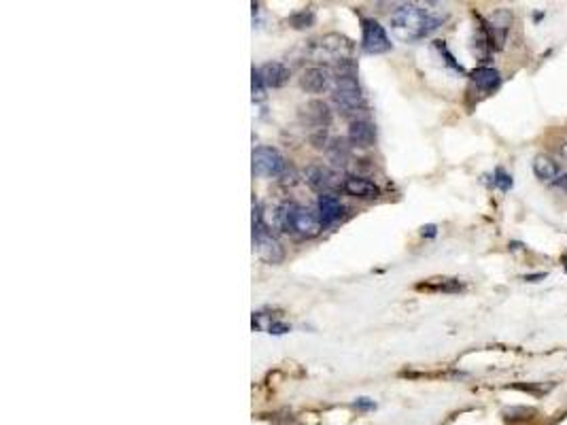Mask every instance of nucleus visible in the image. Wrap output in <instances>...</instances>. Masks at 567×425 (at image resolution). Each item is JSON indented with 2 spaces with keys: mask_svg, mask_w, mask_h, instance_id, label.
<instances>
[{
  "mask_svg": "<svg viewBox=\"0 0 567 425\" xmlns=\"http://www.w3.org/2000/svg\"><path fill=\"white\" fill-rule=\"evenodd\" d=\"M285 332H289V328H287L285 323H278V321H274V325L270 328V332H268V334H276V336H278V334H285Z\"/></svg>",
  "mask_w": 567,
  "mask_h": 425,
  "instance_id": "nucleus-26",
  "label": "nucleus"
},
{
  "mask_svg": "<svg viewBox=\"0 0 567 425\" xmlns=\"http://www.w3.org/2000/svg\"><path fill=\"white\" fill-rule=\"evenodd\" d=\"M334 102L336 106L343 111V113H355V111H361L363 104H365V98L361 94V88L357 79L353 77H343V79H336V85H334Z\"/></svg>",
  "mask_w": 567,
  "mask_h": 425,
  "instance_id": "nucleus-3",
  "label": "nucleus"
},
{
  "mask_svg": "<svg viewBox=\"0 0 567 425\" xmlns=\"http://www.w3.org/2000/svg\"><path fill=\"white\" fill-rule=\"evenodd\" d=\"M304 177H306V183H308L310 187L317 189V191H321V193H329L334 187L340 185L338 175L334 173V170L325 168V166H308V168H306V173H304Z\"/></svg>",
  "mask_w": 567,
  "mask_h": 425,
  "instance_id": "nucleus-9",
  "label": "nucleus"
},
{
  "mask_svg": "<svg viewBox=\"0 0 567 425\" xmlns=\"http://www.w3.org/2000/svg\"><path fill=\"white\" fill-rule=\"evenodd\" d=\"M353 51V43L343 35H325L315 43V58L317 60H345Z\"/></svg>",
  "mask_w": 567,
  "mask_h": 425,
  "instance_id": "nucleus-5",
  "label": "nucleus"
},
{
  "mask_svg": "<svg viewBox=\"0 0 567 425\" xmlns=\"http://www.w3.org/2000/svg\"><path fill=\"white\" fill-rule=\"evenodd\" d=\"M561 191H567V173H563L561 177H559V181L555 183Z\"/></svg>",
  "mask_w": 567,
  "mask_h": 425,
  "instance_id": "nucleus-28",
  "label": "nucleus"
},
{
  "mask_svg": "<svg viewBox=\"0 0 567 425\" xmlns=\"http://www.w3.org/2000/svg\"><path fill=\"white\" fill-rule=\"evenodd\" d=\"M302 120L317 130H325V126L331 122L329 106L323 100H310L302 106Z\"/></svg>",
  "mask_w": 567,
  "mask_h": 425,
  "instance_id": "nucleus-11",
  "label": "nucleus"
},
{
  "mask_svg": "<svg viewBox=\"0 0 567 425\" xmlns=\"http://www.w3.org/2000/svg\"><path fill=\"white\" fill-rule=\"evenodd\" d=\"M436 230H438L436 225H423V228H421V234H423V236H436Z\"/></svg>",
  "mask_w": 567,
  "mask_h": 425,
  "instance_id": "nucleus-27",
  "label": "nucleus"
},
{
  "mask_svg": "<svg viewBox=\"0 0 567 425\" xmlns=\"http://www.w3.org/2000/svg\"><path fill=\"white\" fill-rule=\"evenodd\" d=\"M546 274L544 272H540V274H527L525 276V281H529V283H535V281H540V278H544Z\"/></svg>",
  "mask_w": 567,
  "mask_h": 425,
  "instance_id": "nucleus-29",
  "label": "nucleus"
},
{
  "mask_svg": "<svg viewBox=\"0 0 567 425\" xmlns=\"http://www.w3.org/2000/svg\"><path fill=\"white\" fill-rule=\"evenodd\" d=\"M533 175L540 179L542 183H548V185H555L559 181V177L563 175L561 166L548 158V155H535L533 160Z\"/></svg>",
  "mask_w": 567,
  "mask_h": 425,
  "instance_id": "nucleus-13",
  "label": "nucleus"
},
{
  "mask_svg": "<svg viewBox=\"0 0 567 425\" xmlns=\"http://www.w3.org/2000/svg\"><path fill=\"white\" fill-rule=\"evenodd\" d=\"M495 185H497L501 191H508L510 187H512V177H510L503 168H497V170H495Z\"/></svg>",
  "mask_w": 567,
  "mask_h": 425,
  "instance_id": "nucleus-22",
  "label": "nucleus"
},
{
  "mask_svg": "<svg viewBox=\"0 0 567 425\" xmlns=\"http://www.w3.org/2000/svg\"><path fill=\"white\" fill-rule=\"evenodd\" d=\"M260 77L266 88H282L289 81V68L280 62H266L260 68Z\"/></svg>",
  "mask_w": 567,
  "mask_h": 425,
  "instance_id": "nucleus-15",
  "label": "nucleus"
},
{
  "mask_svg": "<svg viewBox=\"0 0 567 425\" xmlns=\"http://www.w3.org/2000/svg\"><path fill=\"white\" fill-rule=\"evenodd\" d=\"M253 243L258 249L260 258L268 264H280L285 260V249L280 247V243L266 232V225L262 219V211L253 209Z\"/></svg>",
  "mask_w": 567,
  "mask_h": 425,
  "instance_id": "nucleus-2",
  "label": "nucleus"
},
{
  "mask_svg": "<svg viewBox=\"0 0 567 425\" xmlns=\"http://www.w3.org/2000/svg\"><path fill=\"white\" fill-rule=\"evenodd\" d=\"M317 207H319V217L323 223H334L338 219L345 217V205L340 202V198H336L334 193H321L319 200H317Z\"/></svg>",
  "mask_w": 567,
  "mask_h": 425,
  "instance_id": "nucleus-14",
  "label": "nucleus"
},
{
  "mask_svg": "<svg viewBox=\"0 0 567 425\" xmlns=\"http://www.w3.org/2000/svg\"><path fill=\"white\" fill-rule=\"evenodd\" d=\"M559 153H561V158H563V160L567 162V143H563V145H561V149H559Z\"/></svg>",
  "mask_w": 567,
  "mask_h": 425,
  "instance_id": "nucleus-30",
  "label": "nucleus"
},
{
  "mask_svg": "<svg viewBox=\"0 0 567 425\" xmlns=\"http://www.w3.org/2000/svg\"><path fill=\"white\" fill-rule=\"evenodd\" d=\"M343 189H345V193H349L353 198H359V200H374V198L381 196V189H378V185L374 181L365 179V177H359V175L345 177Z\"/></svg>",
  "mask_w": 567,
  "mask_h": 425,
  "instance_id": "nucleus-10",
  "label": "nucleus"
},
{
  "mask_svg": "<svg viewBox=\"0 0 567 425\" xmlns=\"http://www.w3.org/2000/svg\"><path fill=\"white\" fill-rule=\"evenodd\" d=\"M264 81L260 77V70L253 68V100H262L264 98Z\"/></svg>",
  "mask_w": 567,
  "mask_h": 425,
  "instance_id": "nucleus-23",
  "label": "nucleus"
},
{
  "mask_svg": "<svg viewBox=\"0 0 567 425\" xmlns=\"http://www.w3.org/2000/svg\"><path fill=\"white\" fill-rule=\"evenodd\" d=\"M419 292H438V294H459L463 292V283L459 278H430L416 285Z\"/></svg>",
  "mask_w": 567,
  "mask_h": 425,
  "instance_id": "nucleus-17",
  "label": "nucleus"
},
{
  "mask_svg": "<svg viewBox=\"0 0 567 425\" xmlns=\"http://www.w3.org/2000/svg\"><path fill=\"white\" fill-rule=\"evenodd\" d=\"M508 419H523L521 415H525V417H531L533 415V410L531 408H523V406H517V408H508L506 413H503Z\"/></svg>",
  "mask_w": 567,
  "mask_h": 425,
  "instance_id": "nucleus-24",
  "label": "nucleus"
},
{
  "mask_svg": "<svg viewBox=\"0 0 567 425\" xmlns=\"http://www.w3.org/2000/svg\"><path fill=\"white\" fill-rule=\"evenodd\" d=\"M334 73H336V79H343V77H353V79H357V62H355L353 58L340 60V62H336Z\"/></svg>",
  "mask_w": 567,
  "mask_h": 425,
  "instance_id": "nucleus-20",
  "label": "nucleus"
},
{
  "mask_svg": "<svg viewBox=\"0 0 567 425\" xmlns=\"http://www.w3.org/2000/svg\"><path fill=\"white\" fill-rule=\"evenodd\" d=\"M361 49L372 55L391 51V41L376 19H361Z\"/></svg>",
  "mask_w": 567,
  "mask_h": 425,
  "instance_id": "nucleus-6",
  "label": "nucleus"
},
{
  "mask_svg": "<svg viewBox=\"0 0 567 425\" xmlns=\"http://www.w3.org/2000/svg\"><path fill=\"white\" fill-rule=\"evenodd\" d=\"M251 166H253V173L260 177H278L285 173L287 162L274 147H258L253 149Z\"/></svg>",
  "mask_w": 567,
  "mask_h": 425,
  "instance_id": "nucleus-4",
  "label": "nucleus"
},
{
  "mask_svg": "<svg viewBox=\"0 0 567 425\" xmlns=\"http://www.w3.org/2000/svg\"><path fill=\"white\" fill-rule=\"evenodd\" d=\"M323 230V221L319 215L308 211L304 207H296L291 211V232L300 234L302 238H315Z\"/></svg>",
  "mask_w": 567,
  "mask_h": 425,
  "instance_id": "nucleus-7",
  "label": "nucleus"
},
{
  "mask_svg": "<svg viewBox=\"0 0 567 425\" xmlns=\"http://www.w3.org/2000/svg\"><path fill=\"white\" fill-rule=\"evenodd\" d=\"M376 404H374V400H370V398H359L357 402H355V408H361V410H372Z\"/></svg>",
  "mask_w": 567,
  "mask_h": 425,
  "instance_id": "nucleus-25",
  "label": "nucleus"
},
{
  "mask_svg": "<svg viewBox=\"0 0 567 425\" xmlns=\"http://www.w3.org/2000/svg\"><path fill=\"white\" fill-rule=\"evenodd\" d=\"M446 11L427 9L421 5H402L391 13V30L400 41L412 43L430 37L444 23Z\"/></svg>",
  "mask_w": 567,
  "mask_h": 425,
  "instance_id": "nucleus-1",
  "label": "nucleus"
},
{
  "mask_svg": "<svg viewBox=\"0 0 567 425\" xmlns=\"http://www.w3.org/2000/svg\"><path fill=\"white\" fill-rule=\"evenodd\" d=\"M470 79L474 81L476 88L483 90V92H495L499 85H501V75L495 68H489V66L474 68L470 73Z\"/></svg>",
  "mask_w": 567,
  "mask_h": 425,
  "instance_id": "nucleus-16",
  "label": "nucleus"
},
{
  "mask_svg": "<svg viewBox=\"0 0 567 425\" xmlns=\"http://www.w3.org/2000/svg\"><path fill=\"white\" fill-rule=\"evenodd\" d=\"M274 325V319L266 313H255L253 315V328L262 330V332H270V328Z\"/></svg>",
  "mask_w": 567,
  "mask_h": 425,
  "instance_id": "nucleus-21",
  "label": "nucleus"
},
{
  "mask_svg": "<svg viewBox=\"0 0 567 425\" xmlns=\"http://www.w3.org/2000/svg\"><path fill=\"white\" fill-rule=\"evenodd\" d=\"M325 155L334 166L345 168L351 160V147L347 145L345 138H331L329 143L325 145Z\"/></svg>",
  "mask_w": 567,
  "mask_h": 425,
  "instance_id": "nucleus-18",
  "label": "nucleus"
},
{
  "mask_svg": "<svg viewBox=\"0 0 567 425\" xmlns=\"http://www.w3.org/2000/svg\"><path fill=\"white\" fill-rule=\"evenodd\" d=\"M376 140V130L367 120H355L349 128V143L355 147H372Z\"/></svg>",
  "mask_w": 567,
  "mask_h": 425,
  "instance_id": "nucleus-12",
  "label": "nucleus"
},
{
  "mask_svg": "<svg viewBox=\"0 0 567 425\" xmlns=\"http://www.w3.org/2000/svg\"><path fill=\"white\" fill-rule=\"evenodd\" d=\"M287 21L291 28H296V30H304V28H310L315 23V13H313V9H302V11L291 13Z\"/></svg>",
  "mask_w": 567,
  "mask_h": 425,
  "instance_id": "nucleus-19",
  "label": "nucleus"
},
{
  "mask_svg": "<svg viewBox=\"0 0 567 425\" xmlns=\"http://www.w3.org/2000/svg\"><path fill=\"white\" fill-rule=\"evenodd\" d=\"M329 83H331V75L325 66H310L302 73L300 88L306 94H321L329 88Z\"/></svg>",
  "mask_w": 567,
  "mask_h": 425,
  "instance_id": "nucleus-8",
  "label": "nucleus"
}]
</instances>
